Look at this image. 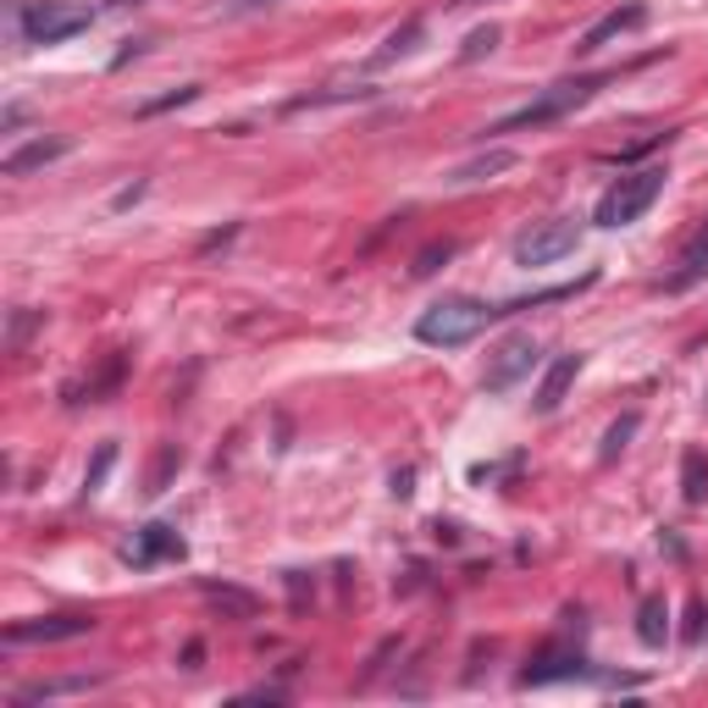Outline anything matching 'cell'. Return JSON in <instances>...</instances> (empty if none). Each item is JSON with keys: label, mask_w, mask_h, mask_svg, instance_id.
<instances>
[{"label": "cell", "mask_w": 708, "mask_h": 708, "mask_svg": "<svg viewBox=\"0 0 708 708\" xmlns=\"http://www.w3.org/2000/svg\"><path fill=\"white\" fill-rule=\"evenodd\" d=\"M708 277V222L691 233V244L680 249V266L664 277V293H686V288H697Z\"/></svg>", "instance_id": "obj_12"}, {"label": "cell", "mask_w": 708, "mask_h": 708, "mask_svg": "<svg viewBox=\"0 0 708 708\" xmlns=\"http://www.w3.org/2000/svg\"><path fill=\"white\" fill-rule=\"evenodd\" d=\"M515 167V150H487V155H476V161H465V167H454L449 172V183H487V178H498V172H509Z\"/></svg>", "instance_id": "obj_14"}, {"label": "cell", "mask_w": 708, "mask_h": 708, "mask_svg": "<svg viewBox=\"0 0 708 708\" xmlns=\"http://www.w3.org/2000/svg\"><path fill=\"white\" fill-rule=\"evenodd\" d=\"M493 321H498V310H493L487 299L454 293V299H438L432 310H421V321H416V337H421L427 348H460V343L482 337Z\"/></svg>", "instance_id": "obj_1"}, {"label": "cell", "mask_w": 708, "mask_h": 708, "mask_svg": "<svg viewBox=\"0 0 708 708\" xmlns=\"http://www.w3.org/2000/svg\"><path fill=\"white\" fill-rule=\"evenodd\" d=\"M421 40H427V23H421V18H410L405 29H394V34L383 40V51L372 56V67H394V62H399V56H410Z\"/></svg>", "instance_id": "obj_16"}, {"label": "cell", "mask_w": 708, "mask_h": 708, "mask_svg": "<svg viewBox=\"0 0 708 708\" xmlns=\"http://www.w3.org/2000/svg\"><path fill=\"white\" fill-rule=\"evenodd\" d=\"M205 598H211L222 614H233V620H249V614H255V598H249V592H238V587H216V581H205Z\"/></svg>", "instance_id": "obj_22"}, {"label": "cell", "mask_w": 708, "mask_h": 708, "mask_svg": "<svg viewBox=\"0 0 708 708\" xmlns=\"http://www.w3.org/2000/svg\"><path fill=\"white\" fill-rule=\"evenodd\" d=\"M95 23L89 7H73V0H29V7L18 12V29L29 45H62L73 34H84Z\"/></svg>", "instance_id": "obj_4"}, {"label": "cell", "mask_w": 708, "mask_h": 708, "mask_svg": "<svg viewBox=\"0 0 708 708\" xmlns=\"http://www.w3.org/2000/svg\"><path fill=\"white\" fill-rule=\"evenodd\" d=\"M443 260H454V238H432V244H427V249L410 260V277H432Z\"/></svg>", "instance_id": "obj_23"}, {"label": "cell", "mask_w": 708, "mask_h": 708, "mask_svg": "<svg viewBox=\"0 0 708 708\" xmlns=\"http://www.w3.org/2000/svg\"><path fill=\"white\" fill-rule=\"evenodd\" d=\"M449 7H482V0H449Z\"/></svg>", "instance_id": "obj_36"}, {"label": "cell", "mask_w": 708, "mask_h": 708, "mask_svg": "<svg viewBox=\"0 0 708 708\" xmlns=\"http://www.w3.org/2000/svg\"><path fill=\"white\" fill-rule=\"evenodd\" d=\"M183 554H189V548H183L178 526H167V521H150V526L139 532V543L128 548V565L150 570V565H161V559H183Z\"/></svg>", "instance_id": "obj_10"}, {"label": "cell", "mask_w": 708, "mask_h": 708, "mask_svg": "<svg viewBox=\"0 0 708 708\" xmlns=\"http://www.w3.org/2000/svg\"><path fill=\"white\" fill-rule=\"evenodd\" d=\"M111 465H117V443H100L95 460H89V471H84V493H100V482H106Z\"/></svg>", "instance_id": "obj_25"}, {"label": "cell", "mask_w": 708, "mask_h": 708, "mask_svg": "<svg viewBox=\"0 0 708 708\" xmlns=\"http://www.w3.org/2000/svg\"><path fill=\"white\" fill-rule=\"evenodd\" d=\"M576 244H581V227L559 216V222H543V227L521 233V238H515V260H521V266H548V260L570 255Z\"/></svg>", "instance_id": "obj_6"}, {"label": "cell", "mask_w": 708, "mask_h": 708, "mask_svg": "<svg viewBox=\"0 0 708 708\" xmlns=\"http://www.w3.org/2000/svg\"><path fill=\"white\" fill-rule=\"evenodd\" d=\"M95 675H67V680H40V686H23L18 702H45V697H67V691H89Z\"/></svg>", "instance_id": "obj_21"}, {"label": "cell", "mask_w": 708, "mask_h": 708, "mask_svg": "<svg viewBox=\"0 0 708 708\" xmlns=\"http://www.w3.org/2000/svg\"><path fill=\"white\" fill-rule=\"evenodd\" d=\"M233 238H238V227H222V233H211V238L200 244V255H216V249H222V244H233Z\"/></svg>", "instance_id": "obj_30"}, {"label": "cell", "mask_w": 708, "mask_h": 708, "mask_svg": "<svg viewBox=\"0 0 708 708\" xmlns=\"http://www.w3.org/2000/svg\"><path fill=\"white\" fill-rule=\"evenodd\" d=\"M133 200H144V183H128V189H117V200H111V205H117V211H128Z\"/></svg>", "instance_id": "obj_32"}, {"label": "cell", "mask_w": 708, "mask_h": 708, "mask_svg": "<svg viewBox=\"0 0 708 708\" xmlns=\"http://www.w3.org/2000/svg\"><path fill=\"white\" fill-rule=\"evenodd\" d=\"M504 34H498V23H487V29H476V34H465V45H460V62H482L493 45H498Z\"/></svg>", "instance_id": "obj_24"}, {"label": "cell", "mask_w": 708, "mask_h": 708, "mask_svg": "<svg viewBox=\"0 0 708 708\" xmlns=\"http://www.w3.org/2000/svg\"><path fill=\"white\" fill-rule=\"evenodd\" d=\"M260 7H277V0H222V12L238 18V12H260Z\"/></svg>", "instance_id": "obj_29"}, {"label": "cell", "mask_w": 708, "mask_h": 708, "mask_svg": "<svg viewBox=\"0 0 708 708\" xmlns=\"http://www.w3.org/2000/svg\"><path fill=\"white\" fill-rule=\"evenodd\" d=\"M288 592H293V609H304V592H310L304 570H288Z\"/></svg>", "instance_id": "obj_31"}, {"label": "cell", "mask_w": 708, "mask_h": 708, "mask_svg": "<svg viewBox=\"0 0 708 708\" xmlns=\"http://www.w3.org/2000/svg\"><path fill=\"white\" fill-rule=\"evenodd\" d=\"M636 636H642V647H664V636H669V603L664 598H642Z\"/></svg>", "instance_id": "obj_17"}, {"label": "cell", "mask_w": 708, "mask_h": 708, "mask_svg": "<svg viewBox=\"0 0 708 708\" xmlns=\"http://www.w3.org/2000/svg\"><path fill=\"white\" fill-rule=\"evenodd\" d=\"M647 23V7L642 0H625V7H614V12H603L581 40H576V56H598L603 45H614V40H625V34H636Z\"/></svg>", "instance_id": "obj_7"}, {"label": "cell", "mask_w": 708, "mask_h": 708, "mask_svg": "<svg viewBox=\"0 0 708 708\" xmlns=\"http://www.w3.org/2000/svg\"><path fill=\"white\" fill-rule=\"evenodd\" d=\"M576 675H587V658H581V647H537L532 653V664L521 669V686H554V680H576Z\"/></svg>", "instance_id": "obj_8"}, {"label": "cell", "mask_w": 708, "mask_h": 708, "mask_svg": "<svg viewBox=\"0 0 708 708\" xmlns=\"http://www.w3.org/2000/svg\"><path fill=\"white\" fill-rule=\"evenodd\" d=\"M106 7H139V0H106Z\"/></svg>", "instance_id": "obj_35"}, {"label": "cell", "mask_w": 708, "mask_h": 708, "mask_svg": "<svg viewBox=\"0 0 708 708\" xmlns=\"http://www.w3.org/2000/svg\"><path fill=\"white\" fill-rule=\"evenodd\" d=\"M702 636V603H691V620H686V642Z\"/></svg>", "instance_id": "obj_33"}, {"label": "cell", "mask_w": 708, "mask_h": 708, "mask_svg": "<svg viewBox=\"0 0 708 708\" xmlns=\"http://www.w3.org/2000/svg\"><path fill=\"white\" fill-rule=\"evenodd\" d=\"M388 493H394V498H410V493H416V471H410V465L394 471V476H388Z\"/></svg>", "instance_id": "obj_28"}, {"label": "cell", "mask_w": 708, "mask_h": 708, "mask_svg": "<svg viewBox=\"0 0 708 708\" xmlns=\"http://www.w3.org/2000/svg\"><path fill=\"white\" fill-rule=\"evenodd\" d=\"M636 427H642V416H636V410H625V416H620V421H614V427L603 432V449H598V460H603V465H614V460H620V454L631 449Z\"/></svg>", "instance_id": "obj_20"}, {"label": "cell", "mask_w": 708, "mask_h": 708, "mask_svg": "<svg viewBox=\"0 0 708 708\" xmlns=\"http://www.w3.org/2000/svg\"><path fill=\"white\" fill-rule=\"evenodd\" d=\"M614 73H592V78H565V84H554V89H543L532 106H521V111H509V117H498L487 133H521V128H548V122H559V117H570V111H581L603 84H609Z\"/></svg>", "instance_id": "obj_2"}, {"label": "cell", "mask_w": 708, "mask_h": 708, "mask_svg": "<svg viewBox=\"0 0 708 708\" xmlns=\"http://www.w3.org/2000/svg\"><path fill=\"white\" fill-rule=\"evenodd\" d=\"M89 631H95L89 614H45V620L7 625V642H73V636H89Z\"/></svg>", "instance_id": "obj_9"}, {"label": "cell", "mask_w": 708, "mask_h": 708, "mask_svg": "<svg viewBox=\"0 0 708 708\" xmlns=\"http://www.w3.org/2000/svg\"><path fill=\"white\" fill-rule=\"evenodd\" d=\"M62 155H67V139H34V144H23V150H12L7 161H0V172H7V178H29V172H40V167H51Z\"/></svg>", "instance_id": "obj_13"}, {"label": "cell", "mask_w": 708, "mask_h": 708, "mask_svg": "<svg viewBox=\"0 0 708 708\" xmlns=\"http://www.w3.org/2000/svg\"><path fill=\"white\" fill-rule=\"evenodd\" d=\"M40 321H45V310H18V315H12V332H7V348L18 354V348L29 343V332H34Z\"/></svg>", "instance_id": "obj_27"}, {"label": "cell", "mask_w": 708, "mask_h": 708, "mask_svg": "<svg viewBox=\"0 0 708 708\" xmlns=\"http://www.w3.org/2000/svg\"><path fill=\"white\" fill-rule=\"evenodd\" d=\"M200 658H205V647H200V642H189V647H183V669H200Z\"/></svg>", "instance_id": "obj_34"}, {"label": "cell", "mask_w": 708, "mask_h": 708, "mask_svg": "<svg viewBox=\"0 0 708 708\" xmlns=\"http://www.w3.org/2000/svg\"><path fill=\"white\" fill-rule=\"evenodd\" d=\"M178 471H183V449H178V443H161L155 460H150V471H144V498H161Z\"/></svg>", "instance_id": "obj_15"}, {"label": "cell", "mask_w": 708, "mask_h": 708, "mask_svg": "<svg viewBox=\"0 0 708 708\" xmlns=\"http://www.w3.org/2000/svg\"><path fill=\"white\" fill-rule=\"evenodd\" d=\"M537 366V337L532 332H515V337H504L498 348H493V361H487V372H482V394H509L526 372Z\"/></svg>", "instance_id": "obj_5"}, {"label": "cell", "mask_w": 708, "mask_h": 708, "mask_svg": "<svg viewBox=\"0 0 708 708\" xmlns=\"http://www.w3.org/2000/svg\"><path fill=\"white\" fill-rule=\"evenodd\" d=\"M576 377H581V354H554V366L543 372V388H537V416H554L559 405H565V394L576 388Z\"/></svg>", "instance_id": "obj_11"}, {"label": "cell", "mask_w": 708, "mask_h": 708, "mask_svg": "<svg viewBox=\"0 0 708 708\" xmlns=\"http://www.w3.org/2000/svg\"><path fill=\"white\" fill-rule=\"evenodd\" d=\"M680 498L686 504H702L708 498V460H702V449H686L680 454Z\"/></svg>", "instance_id": "obj_19"}, {"label": "cell", "mask_w": 708, "mask_h": 708, "mask_svg": "<svg viewBox=\"0 0 708 708\" xmlns=\"http://www.w3.org/2000/svg\"><path fill=\"white\" fill-rule=\"evenodd\" d=\"M664 167H642V172H625V178H614L609 189H603V200H598V211H592V222L598 227H631L636 216H647L653 211V200L664 194Z\"/></svg>", "instance_id": "obj_3"}, {"label": "cell", "mask_w": 708, "mask_h": 708, "mask_svg": "<svg viewBox=\"0 0 708 708\" xmlns=\"http://www.w3.org/2000/svg\"><path fill=\"white\" fill-rule=\"evenodd\" d=\"M122 372H128V361H122V354H111L106 372H100V377H89V388H67V399H73V405H100L106 394H117Z\"/></svg>", "instance_id": "obj_18"}, {"label": "cell", "mask_w": 708, "mask_h": 708, "mask_svg": "<svg viewBox=\"0 0 708 708\" xmlns=\"http://www.w3.org/2000/svg\"><path fill=\"white\" fill-rule=\"evenodd\" d=\"M189 100H200V84H183V89H172V95H161V100H144L139 117H155V111H172V106H189Z\"/></svg>", "instance_id": "obj_26"}]
</instances>
